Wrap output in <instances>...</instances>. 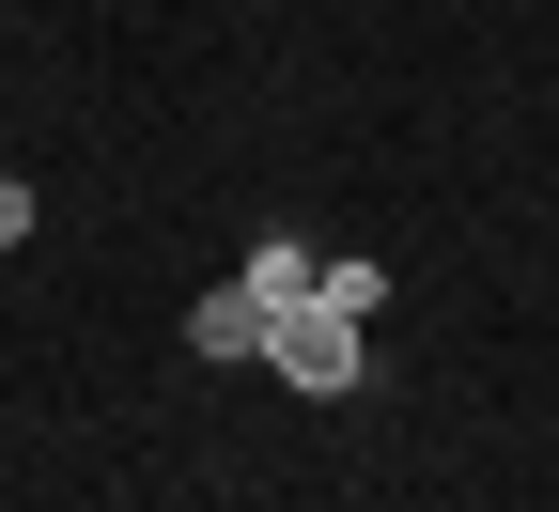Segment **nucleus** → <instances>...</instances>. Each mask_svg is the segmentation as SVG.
I'll list each match as a JSON object with an SVG mask.
<instances>
[{"label": "nucleus", "instance_id": "f257e3e1", "mask_svg": "<svg viewBox=\"0 0 559 512\" xmlns=\"http://www.w3.org/2000/svg\"><path fill=\"white\" fill-rule=\"evenodd\" d=\"M264 373H280V389H311V404H342V389H358V311H326V296H311V311H280V326H264Z\"/></svg>", "mask_w": 559, "mask_h": 512}, {"label": "nucleus", "instance_id": "f03ea898", "mask_svg": "<svg viewBox=\"0 0 559 512\" xmlns=\"http://www.w3.org/2000/svg\"><path fill=\"white\" fill-rule=\"evenodd\" d=\"M311 279H326V249H249V264H234V296L280 326V311H311Z\"/></svg>", "mask_w": 559, "mask_h": 512}, {"label": "nucleus", "instance_id": "7ed1b4c3", "mask_svg": "<svg viewBox=\"0 0 559 512\" xmlns=\"http://www.w3.org/2000/svg\"><path fill=\"white\" fill-rule=\"evenodd\" d=\"M187 357H218V373H234V357H264V311L234 296V279H218V296L187 311Z\"/></svg>", "mask_w": 559, "mask_h": 512}, {"label": "nucleus", "instance_id": "20e7f679", "mask_svg": "<svg viewBox=\"0 0 559 512\" xmlns=\"http://www.w3.org/2000/svg\"><path fill=\"white\" fill-rule=\"evenodd\" d=\"M0 249H32V187H0Z\"/></svg>", "mask_w": 559, "mask_h": 512}]
</instances>
